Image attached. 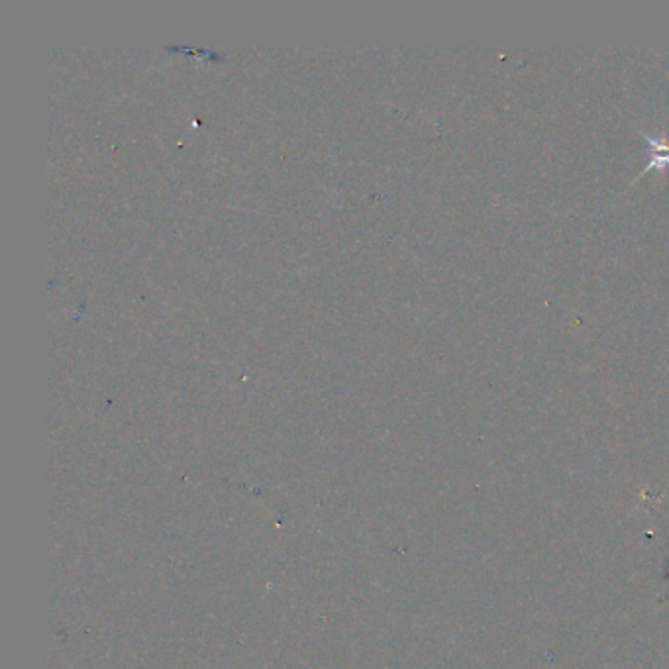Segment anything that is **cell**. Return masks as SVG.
Returning a JSON list of instances; mask_svg holds the SVG:
<instances>
[{"label":"cell","mask_w":669,"mask_h":669,"mask_svg":"<svg viewBox=\"0 0 669 669\" xmlns=\"http://www.w3.org/2000/svg\"><path fill=\"white\" fill-rule=\"evenodd\" d=\"M648 148H650V161L644 169V173H648L650 169H664V167H669V140L666 138H656V136H650L646 132H642ZM642 173V175H644Z\"/></svg>","instance_id":"cell-1"}]
</instances>
